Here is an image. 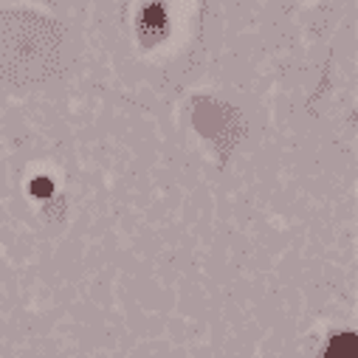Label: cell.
<instances>
[{
	"label": "cell",
	"mask_w": 358,
	"mask_h": 358,
	"mask_svg": "<svg viewBox=\"0 0 358 358\" xmlns=\"http://www.w3.org/2000/svg\"><path fill=\"white\" fill-rule=\"evenodd\" d=\"M325 358H358V336L355 333H341L333 336Z\"/></svg>",
	"instance_id": "6da1fadb"
},
{
	"label": "cell",
	"mask_w": 358,
	"mask_h": 358,
	"mask_svg": "<svg viewBox=\"0 0 358 358\" xmlns=\"http://www.w3.org/2000/svg\"><path fill=\"white\" fill-rule=\"evenodd\" d=\"M31 192H34L37 197H48V195H51V181H48V178H37V181L31 184Z\"/></svg>",
	"instance_id": "7a4b0ae2"
}]
</instances>
